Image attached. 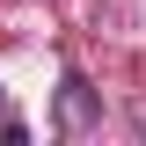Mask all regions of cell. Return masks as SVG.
<instances>
[{
  "label": "cell",
  "mask_w": 146,
  "mask_h": 146,
  "mask_svg": "<svg viewBox=\"0 0 146 146\" xmlns=\"http://www.w3.org/2000/svg\"><path fill=\"white\" fill-rule=\"evenodd\" d=\"M58 117H66V124H88V88H80V80H66V95H58Z\"/></svg>",
  "instance_id": "obj_1"
}]
</instances>
